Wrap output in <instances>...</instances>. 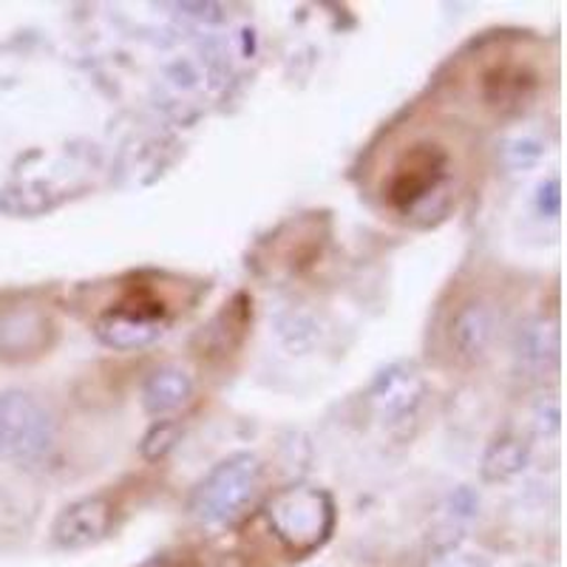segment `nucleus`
Masks as SVG:
<instances>
[{"label":"nucleus","instance_id":"1","mask_svg":"<svg viewBox=\"0 0 567 567\" xmlns=\"http://www.w3.org/2000/svg\"><path fill=\"white\" fill-rule=\"evenodd\" d=\"M267 523L292 556L316 554L336 528V505L327 491L292 485L272 496L267 505Z\"/></svg>","mask_w":567,"mask_h":567},{"label":"nucleus","instance_id":"2","mask_svg":"<svg viewBox=\"0 0 567 567\" xmlns=\"http://www.w3.org/2000/svg\"><path fill=\"white\" fill-rule=\"evenodd\" d=\"M261 465L252 454H233L199 483L190 496V514L205 525L236 523L256 494Z\"/></svg>","mask_w":567,"mask_h":567},{"label":"nucleus","instance_id":"3","mask_svg":"<svg viewBox=\"0 0 567 567\" xmlns=\"http://www.w3.org/2000/svg\"><path fill=\"white\" fill-rule=\"evenodd\" d=\"M54 443V420L38 398L27 392L0 394V460L34 463Z\"/></svg>","mask_w":567,"mask_h":567},{"label":"nucleus","instance_id":"4","mask_svg":"<svg viewBox=\"0 0 567 567\" xmlns=\"http://www.w3.org/2000/svg\"><path fill=\"white\" fill-rule=\"evenodd\" d=\"M449 179V154L437 145H414L400 156L389 176L386 196L394 210L412 213L432 199Z\"/></svg>","mask_w":567,"mask_h":567},{"label":"nucleus","instance_id":"5","mask_svg":"<svg viewBox=\"0 0 567 567\" xmlns=\"http://www.w3.org/2000/svg\"><path fill=\"white\" fill-rule=\"evenodd\" d=\"M165 303L145 292H131L97 318V338L111 349H140L162 336Z\"/></svg>","mask_w":567,"mask_h":567},{"label":"nucleus","instance_id":"6","mask_svg":"<svg viewBox=\"0 0 567 567\" xmlns=\"http://www.w3.org/2000/svg\"><path fill=\"white\" fill-rule=\"evenodd\" d=\"M423 394L425 383L417 369L409 367V363H398V367L386 369L372 383V389H369V406H372L374 417L394 425L403 423V420H412L417 414Z\"/></svg>","mask_w":567,"mask_h":567},{"label":"nucleus","instance_id":"7","mask_svg":"<svg viewBox=\"0 0 567 567\" xmlns=\"http://www.w3.org/2000/svg\"><path fill=\"white\" fill-rule=\"evenodd\" d=\"M111 516H114V508L105 496H85L60 514V519L54 523V542L65 550L97 545L109 534Z\"/></svg>","mask_w":567,"mask_h":567},{"label":"nucleus","instance_id":"8","mask_svg":"<svg viewBox=\"0 0 567 567\" xmlns=\"http://www.w3.org/2000/svg\"><path fill=\"white\" fill-rule=\"evenodd\" d=\"M494 338V312L483 301H465L452 318L449 341L457 358L463 361H480Z\"/></svg>","mask_w":567,"mask_h":567},{"label":"nucleus","instance_id":"9","mask_svg":"<svg viewBox=\"0 0 567 567\" xmlns=\"http://www.w3.org/2000/svg\"><path fill=\"white\" fill-rule=\"evenodd\" d=\"M49 321L34 310H12L0 316V358L20 361L38 354L45 343Z\"/></svg>","mask_w":567,"mask_h":567},{"label":"nucleus","instance_id":"10","mask_svg":"<svg viewBox=\"0 0 567 567\" xmlns=\"http://www.w3.org/2000/svg\"><path fill=\"white\" fill-rule=\"evenodd\" d=\"M190 394H194V381L185 369L159 367L142 386V406L148 414L162 417V414H171L185 406Z\"/></svg>","mask_w":567,"mask_h":567},{"label":"nucleus","instance_id":"11","mask_svg":"<svg viewBox=\"0 0 567 567\" xmlns=\"http://www.w3.org/2000/svg\"><path fill=\"white\" fill-rule=\"evenodd\" d=\"M525 463H528V445H523L519 437H499L485 452L483 474L488 480H505L523 471Z\"/></svg>","mask_w":567,"mask_h":567},{"label":"nucleus","instance_id":"12","mask_svg":"<svg viewBox=\"0 0 567 567\" xmlns=\"http://www.w3.org/2000/svg\"><path fill=\"white\" fill-rule=\"evenodd\" d=\"M519 358L525 361V367L542 369L550 358H556V332L545 323H534V327L525 329V336L519 338Z\"/></svg>","mask_w":567,"mask_h":567},{"label":"nucleus","instance_id":"13","mask_svg":"<svg viewBox=\"0 0 567 567\" xmlns=\"http://www.w3.org/2000/svg\"><path fill=\"white\" fill-rule=\"evenodd\" d=\"M174 437H176V429H168V434H165V425H159V429H154V432L145 437V440H151V443L142 445V452H145V457L148 460L162 457V454L168 452L171 445H174Z\"/></svg>","mask_w":567,"mask_h":567},{"label":"nucleus","instance_id":"14","mask_svg":"<svg viewBox=\"0 0 567 567\" xmlns=\"http://www.w3.org/2000/svg\"><path fill=\"white\" fill-rule=\"evenodd\" d=\"M559 179H550L548 185H542L539 190V207L542 213H548V216H559Z\"/></svg>","mask_w":567,"mask_h":567}]
</instances>
